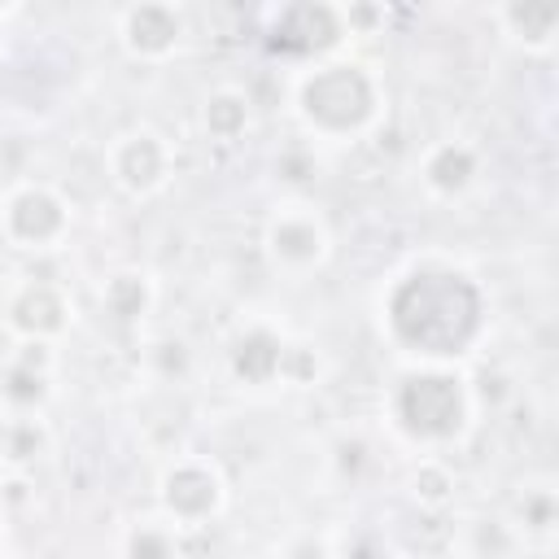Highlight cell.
Masks as SVG:
<instances>
[{"mask_svg":"<svg viewBox=\"0 0 559 559\" xmlns=\"http://www.w3.org/2000/svg\"><path fill=\"white\" fill-rule=\"evenodd\" d=\"M13 223H17L22 236H48L61 223V214H57V205L48 197H22L17 210H13Z\"/></svg>","mask_w":559,"mask_h":559,"instance_id":"obj_5","label":"cell"},{"mask_svg":"<svg viewBox=\"0 0 559 559\" xmlns=\"http://www.w3.org/2000/svg\"><path fill=\"white\" fill-rule=\"evenodd\" d=\"M153 175H157V148H153L148 140L131 144V148H127V179H135V183H148Z\"/></svg>","mask_w":559,"mask_h":559,"instance_id":"obj_8","label":"cell"},{"mask_svg":"<svg viewBox=\"0 0 559 559\" xmlns=\"http://www.w3.org/2000/svg\"><path fill=\"white\" fill-rule=\"evenodd\" d=\"M432 170H437V179H441V183H459V179L467 175V157H463V153H445Z\"/></svg>","mask_w":559,"mask_h":559,"instance_id":"obj_10","label":"cell"},{"mask_svg":"<svg viewBox=\"0 0 559 559\" xmlns=\"http://www.w3.org/2000/svg\"><path fill=\"white\" fill-rule=\"evenodd\" d=\"M236 122H240L236 100H218V105H214V127H223V131H227V127H236Z\"/></svg>","mask_w":559,"mask_h":559,"instance_id":"obj_11","label":"cell"},{"mask_svg":"<svg viewBox=\"0 0 559 559\" xmlns=\"http://www.w3.org/2000/svg\"><path fill=\"white\" fill-rule=\"evenodd\" d=\"M131 35H135L140 48H162V44L175 35V17H170L166 9H140V13L131 17Z\"/></svg>","mask_w":559,"mask_h":559,"instance_id":"obj_7","label":"cell"},{"mask_svg":"<svg viewBox=\"0 0 559 559\" xmlns=\"http://www.w3.org/2000/svg\"><path fill=\"white\" fill-rule=\"evenodd\" d=\"M240 349H249V358H240V371H249V376H266V367L275 362V349H271L266 336H253V341L240 345Z\"/></svg>","mask_w":559,"mask_h":559,"instance_id":"obj_9","label":"cell"},{"mask_svg":"<svg viewBox=\"0 0 559 559\" xmlns=\"http://www.w3.org/2000/svg\"><path fill=\"white\" fill-rule=\"evenodd\" d=\"M332 35H336V22H332V13L319 9V4H293V9L280 17V26H275V44L288 48V52L319 48V44H328Z\"/></svg>","mask_w":559,"mask_h":559,"instance_id":"obj_4","label":"cell"},{"mask_svg":"<svg viewBox=\"0 0 559 559\" xmlns=\"http://www.w3.org/2000/svg\"><path fill=\"white\" fill-rule=\"evenodd\" d=\"M367 83H362V74H354V70H345V66H336V70H323L310 87H306V105H310V114L314 118H323V122H332V127H349V122H358L362 114H367Z\"/></svg>","mask_w":559,"mask_h":559,"instance_id":"obj_2","label":"cell"},{"mask_svg":"<svg viewBox=\"0 0 559 559\" xmlns=\"http://www.w3.org/2000/svg\"><path fill=\"white\" fill-rule=\"evenodd\" d=\"M170 502H175L179 511H205V507L214 502L210 476H201V472H179V476L170 480Z\"/></svg>","mask_w":559,"mask_h":559,"instance_id":"obj_6","label":"cell"},{"mask_svg":"<svg viewBox=\"0 0 559 559\" xmlns=\"http://www.w3.org/2000/svg\"><path fill=\"white\" fill-rule=\"evenodd\" d=\"M393 323L411 345L450 354L476 328V293L459 275H415L393 301Z\"/></svg>","mask_w":559,"mask_h":559,"instance_id":"obj_1","label":"cell"},{"mask_svg":"<svg viewBox=\"0 0 559 559\" xmlns=\"http://www.w3.org/2000/svg\"><path fill=\"white\" fill-rule=\"evenodd\" d=\"M402 415L419 432H450L454 419H459V389L450 380H441V376L411 380L402 389Z\"/></svg>","mask_w":559,"mask_h":559,"instance_id":"obj_3","label":"cell"}]
</instances>
